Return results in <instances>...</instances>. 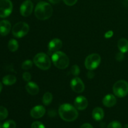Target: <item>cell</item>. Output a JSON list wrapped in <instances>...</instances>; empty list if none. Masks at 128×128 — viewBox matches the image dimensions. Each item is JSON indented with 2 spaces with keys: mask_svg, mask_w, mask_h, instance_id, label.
I'll use <instances>...</instances> for the list:
<instances>
[{
  "mask_svg": "<svg viewBox=\"0 0 128 128\" xmlns=\"http://www.w3.org/2000/svg\"><path fill=\"white\" fill-rule=\"evenodd\" d=\"M31 128H45V126L40 121H34L31 124Z\"/></svg>",
  "mask_w": 128,
  "mask_h": 128,
  "instance_id": "27",
  "label": "cell"
},
{
  "mask_svg": "<svg viewBox=\"0 0 128 128\" xmlns=\"http://www.w3.org/2000/svg\"><path fill=\"white\" fill-rule=\"evenodd\" d=\"M32 65L33 63L31 60H26L22 62V68L24 70H28L32 67Z\"/></svg>",
  "mask_w": 128,
  "mask_h": 128,
  "instance_id": "24",
  "label": "cell"
},
{
  "mask_svg": "<svg viewBox=\"0 0 128 128\" xmlns=\"http://www.w3.org/2000/svg\"><path fill=\"white\" fill-rule=\"evenodd\" d=\"M64 2L68 6H73L77 2L78 0H63Z\"/></svg>",
  "mask_w": 128,
  "mask_h": 128,
  "instance_id": "29",
  "label": "cell"
},
{
  "mask_svg": "<svg viewBox=\"0 0 128 128\" xmlns=\"http://www.w3.org/2000/svg\"><path fill=\"white\" fill-rule=\"evenodd\" d=\"M33 7L32 2L30 0H26L24 1L20 6V13L24 17L29 16L32 13Z\"/></svg>",
  "mask_w": 128,
  "mask_h": 128,
  "instance_id": "9",
  "label": "cell"
},
{
  "mask_svg": "<svg viewBox=\"0 0 128 128\" xmlns=\"http://www.w3.org/2000/svg\"><path fill=\"white\" fill-rule=\"evenodd\" d=\"M71 88L76 93H81L84 90L85 86L82 80L79 78H74L71 81Z\"/></svg>",
  "mask_w": 128,
  "mask_h": 128,
  "instance_id": "10",
  "label": "cell"
},
{
  "mask_svg": "<svg viewBox=\"0 0 128 128\" xmlns=\"http://www.w3.org/2000/svg\"><path fill=\"white\" fill-rule=\"evenodd\" d=\"M92 118L97 121H100L104 118V110L101 108L97 107L95 108L92 112Z\"/></svg>",
  "mask_w": 128,
  "mask_h": 128,
  "instance_id": "17",
  "label": "cell"
},
{
  "mask_svg": "<svg viewBox=\"0 0 128 128\" xmlns=\"http://www.w3.org/2000/svg\"><path fill=\"white\" fill-rule=\"evenodd\" d=\"M45 112H46V110H45L44 107L41 106V105H39V106H34L31 109V111H30V114H31V117L33 118L39 119L42 118L44 115Z\"/></svg>",
  "mask_w": 128,
  "mask_h": 128,
  "instance_id": "12",
  "label": "cell"
},
{
  "mask_svg": "<svg viewBox=\"0 0 128 128\" xmlns=\"http://www.w3.org/2000/svg\"><path fill=\"white\" fill-rule=\"evenodd\" d=\"M12 3L10 0H0V17L4 18L11 14Z\"/></svg>",
  "mask_w": 128,
  "mask_h": 128,
  "instance_id": "8",
  "label": "cell"
},
{
  "mask_svg": "<svg viewBox=\"0 0 128 128\" xmlns=\"http://www.w3.org/2000/svg\"><path fill=\"white\" fill-rule=\"evenodd\" d=\"M19 44L18 41L14 39H11L8 42V49L11 52H15L18 49Z\"/></svg>",
  "mask_w": 128,
  "mask_h": 128,
  "instance_id": "20",
  "label": "cell"
},
{
  "mask_svg": "<svg viewBox=\"0 0 128 128\" xmlns=\"http://www.w3.org/2000/svg\"><path fill=\"white\" fill-rule=\"evenodd\" d=\"M87 76H88V78L89 79H92L94 78V73L92 72V71L90 70V71L88 72Z\"/></svg>",
  "mask_w": 128,
  "mask_h": 128,
  "instance_id": "32",
  "label": "cell"
},
{
  "mask_svg": "<svg viewBox=\"0 0 128 128\" xmlns=\"http://www.w3.org/2000/svg\"><path fill=\"white\" fill-rule=\"evenodd\" d=\"M0 128H2V124L0 122Z\"/></svg>",
  "mask_w": 128,
  "mask_h": 128,
  "instance_id": "37",
  "label": "cell"
},
{
  "mask_svg": "<svg viewBox=\"0 0 128 128\" xmlns=\"http://www.w3.org/2000/svg\"><path fill=\"white\" fill-rule=\"evenodd\" d=\"M58 111L61 118L67 122L74 121L78 117V112L76 108L70 104L65 103L61 105Z\"/></svg>",
  "mask_w": 128,
  "mask_h": 128,
  "instance_id": "1",
  "label": "cell"
},
{
  "mask_svg": "<svg viewBox=\"0 0 128 128\" xmlns=\"http://www.w3.org/2000/svg\"><path fill=\"white\" fill-rule=\"evenodd\" d=\"M53 10L50 4L44 1L38 2L34 10V14L40 20H46L52 14Z\"/></svg>",
  "mask_w": 128,
  "mask_h": 128,
  "instance_id": "2",
  "label": "cell"
},
{
  "mask_svg": "<svg viewBox=\"0 0 128 128\" xmlns=\"http://www.w3.org/2000/svg\"><path fill=\"white\" fill-rule=\"evenodd\" d=\"M33 61L35 65L42 70H48L51 67L50 57L43 52L38 53L34 57Z\"/></svg>",
  "mask_w": 128,
  "mask_h": 128,
  "instance_id": "4",
  "label": "cell"
},
{
  "mask_svg": "<svg viewBox=\"0 0 128 128\" xmlns=\"http://www.w3.org/2000/svg\"><path fill=\"white\" fill-rule=\"evenodd\" d=\"M8 116V111L6 108L0 106V120H4Z\"/></svg>",
  "mask_w": 128,
  "mask_h": 128,
  "instance_id": "22",
  "label": "cell"
},
{
  "mask_svg": "<svg viewBox=\"0 0 128 128\" xmlns=\"http://www.w3.org/2000/svg\"><path fill=\"white\" fill-rule=\"evenodd\" d=\"M11 29V23L8 20H2L0 22V35L6 36L10 32Z\"/></svg>",
  "mask_w": 128,
  "mask_h": 128,
  "instance_id": "14",
  "label": "cell"
},
{
  "mask_svg": "<svg viewBox=\"0 0 128 128\" xmlns=\"http://www.w3.org/2000/svg\"><path fill=\"white\" fill-rule=\"evenodd\" d=\"M71 72L72 75H74V76H78L79 74H80V67L76 64L73 65V66L71 67Z\"/></svg>",
  "mask_w": 128,
  "mask_h": 128,
  "instance_id": "25",
  "label": "cell"
},
{
  "mask_svg": "<svg viewBox=\"0 0 128 128\" xmlns=\"http://www.w3.org/2000/svg\"><path fill=\"white\" fill-rule=\"evenodd\" d=\"M101 63V56L98 54L94 53L89 55L85 60V67L88 70H95L100 66Z\"/></svg>",
  "mask_w": 128,
  "mask_h": 128,
  "instance_id": "7",
  "label": "cell"
},
{
  "mask_svg": "<svg viewBox=\"0 0 128 128\" xmlns=\"http://www.w3.org/2000/svg\"><path fill=\"white\" fill-rule=\"evenodd\" d=\"M113 34H114V32L112 31H107L106 33H105L104 37L106 38L109 39L113 36Z\"/></svg>",
  "mask_w": 128,
  "mask_h": 128,
  "instance_id": "31",
  "label": "cell"
},
{
  "mask_svg": "<svg viewBox=\"0 0 128 128\" xmlns=\"http://www.w3.org/2000/svg\"><path fill=\"white\" fill-rule=\"evenodd\" d=\"M126 1H128V0H126Z\"/></svg>",
  "mask_w": 128,
  "mask_h": 128,
  "instance_id": "38",
  "label": "cell"
},
{
  "mask_svg": "<svg viewBox=\"0 0 128 128\" xmlns=\"http://www.w3.org/2000/svg\"><path fill=\"white\" fill-rule=\"evenodd\" d=\"M22 78H23V80H24V81L29 82L31 79V74H30V72H24L23 74H22Z\"/></svg>",
  "mask_w": 128,
  "mask_h": 128,
  "instance_id": "28",
  "label": "cell"
},
{
  "mask_svg": "<svg viewBox=\"0 0 128 128\" xmlns=\"http://www.w3.org/2000/svg\"><path fill=\"white\" fill-rule=\"evenodd\" d=\"M51 60L54 66L60 70L66 69L70 64V60L67 55L60 51L52 54Z\"/></svg>",
  "mask_w": 128,
  "mask_h": 128,
  "instance_id": "3",
  "label": "cell"
},
{
  "mask_svg": "<svg viewBox=\"0 0 128 128\" xmlns=\"http://www.w3.org/2000/svg\"><path fill=\"white\" fill-rule=\"evenodd\" d=\"M2 84H1V82H0V92H1V90H2Z\"/></svg>",
  "mask_w": 128,
  "mask_h": 128,
  "instance_id": "35",
  "label": "cell"
},
{
  "mask_svg": "<svg viewBox=\"0 0 128 128\" xmlns=\"http://www.w3.org/2000/svg\"><path fill=\"white\" fill-rule=\"evenodd\" d=\"M26 90L27 92L31 95L38 94L40 91V88L37 84L34 82H30V81H29L26 85Z\"/></svg>",
  "mask_w": 128,
  "mask_h": 128,
  "instance_id": "16",
  "label": "cell"
},
{
  "mask_svg": "<svg viewBox=\"0 0 128 128\" xmlns=\"http://www.w3.org/2000/svg\"><path fill=\"white\" fill-rule=\"evenodd\" d=\"M124 128H128V124H126L124 126Z\"/></svg>",
  "mask_w": 128,
  "mask_h": 128,
  "instance_id": "36",
  "label": "cell"
},
{
  "mask_svg": "<svg viewBox=\"0 0 128 128\" xmlns=\"http://www.w3.org/2000/svg\"><path fill=\"white\" fill-rule=\"evenodd\" d=\"M52 100V95L51 92H47L42 96V103L46 106H48L51 103Z\"/></svg>",
  "mask_w": 128,
  "mask_h": 128,
  "instance_id": "21",
  "label": "cell"
},
{
  "mask_svg": "<svg viewBox=\"0 0 128 128\" xmlns=\"http://www.w3.org/2000/svg\"><path fill=\"white\" fill-rule=\"evenodd\" d=\"M30 26L26 22H19L14 25L12 29V33L14 36L18 38L24 37L28 33Z\"/></svg>",
  "mask_w": 128,
  "mask_h": 128,
  "instance_id": "6",
  "label": "cell"
},
{
  "mask_svg": "<svg viewBox=\"0 0 128 128\" xmlns=\"http://www.w3.org/2000/svg\"><path fill=\"white\" fill-rule=\"evenodd\" d=\"M74 106L76 109L78 110H85L88 106V101L87 99L82 96H79L76 98L74 101Z\"/></svg>",
  "mask_w": 128,
  "mask_h": 128,
  "instance_id": "11",
  "label": "cell"
},
{
  "mask_svg": "<svg viewBox=\"0 0 128 128\" xmlns=\"http://www.w3.org/2000/svg\"><path fill=\"white\" fill-rule=\"evenodd\" d=\"M112 90L117 97H125L128 94V82L124 80H120L114 84Z\"/></svg>",
  "mask_w": 128,
  "mask_h": 128,
  "instance_id": "5",
  "label": "cell"
},
{
  "mask_svg": "<svg viewBox=\"0 0 128 128\" xmlns=\"http://www.w3.org/2000/svg\"><path fill=\"white\" fill-rule=\"evenodd\" d=\"M118 47L121 52L125 53L128 51V41L125 38H121L118 42Z\"/></svg>",
  "mask_w": 128,
  "mask_h": 128,
  "instance_id": "18",
  "label": "cell"
},
{
  "mask_svg": "<svg viewBox=\"0 0 128 128\" xmlns=\"http://www.w3.org/2000/svg\"><path fill=\"white\" fill-rule=\"evenodd\" d=\"M124 58V53L122 52H118L116 56V59L118 61H121L123 60Z\"/></svg>",
  "mask_w": 128,
  "mask_h": 128,
  "instance_id": "30",
  "label": "cell"
},
{
  "mask_svg": "<svg viewBox=\"0 0 128 128\" xmlns=\"http://www.w3.org/2000/svg\"><path fill=\"white\" fill-rule=\"evenodd\" d=\"M62 46V42L60 39H52L48 44V50L50 52H56L61 48Z\"/></svg>",
  "mask_w": 128,
  "mask_h": 128,
  "instance_id": "13",
  "label": "cell"
},
{
  "mask_svg": "<svg viewBox=\"0 0 128 128\" xmlns=\"http://www.w3.org/2000/svg\"><path fill=\"white\" fill-rule=\"evenodd\" d=\"M107 128H122V125L119 121H114L109 124Z\"/></svg>",
  "mask_w": 128,
  "mask_h": 128,
  "instance_id": "26",
  "label": "cell"
},
{
  "mask_svg": "<svg viewBox=\"0 0 128 128\" xmlns=\"http://www.w3.org/2000/svg\"><path fill=\"white\" fill-rule=\"evenodd\" d=\"M80 128H93V127H92V125L90 124L85 123L83 124Z\"/></svg>",
  "mask_w": 128,
  "mask_h": 128,
  "instance_id": "33",
  "label": "cell"
},
{
  "mask_svg": "<svg viewBox=\"0 0 128 128\" xmlns=\"http://www.w3.org/2000/svg\"><path fill=\"white\" fill-rule=\"evenodd\" d=\"M16 122L13 120H8L2 124V128H16Z\"/></svg>",
  "mask_w": 128,
  "mask_h": 128,
  "instance_id": "23",
  "label": "cell"
},
{
  "mask_svg": "<svg viewBox=\"0 0 128 128\" xmlns=\"http://www.w3.org/2000/svg\"><path fill=\"white\" fill-rule=\"evenodd\" d=\"M49 1H50V2H51V3L55 4L59 3V2H60V1H61V0H49Z\"/></svg>",
  "mask_w": 128,
  "mask_h": 128,
  "instance_id": "34",
  "label": "cell"
},
{
  "mask_svg": "<svg viewBox=\"0 0 128 128\" xmlns=\"http://www.w3.org/2000/svg\"><path fill=\"white\" fill-rule=\"evenodd\" d=\"M117 100L116 97L112 94H108L102 100V104L104 106L108 108H111L116 104Z\"/></svg>",
  "mask_w": 128,
  "mask_h": 128,
  "instance_id": "15",
  "label": "cell"
},
{
  "mask_svg": "<svg viewBox=\"0 0 128 128\" xmlns=\"http://www.w3.org/2000/svg\"><path fill=\"white\" fill-rule=\"evenodd\" d=\"M16 82V78L14 75H6L2 78V83L7 86H11Z\"/></svg>",
  "mask_w": 128,
  "mask_h": 128,
  "instance_id": "19",
  "label": "cell"
}]
</instances>
